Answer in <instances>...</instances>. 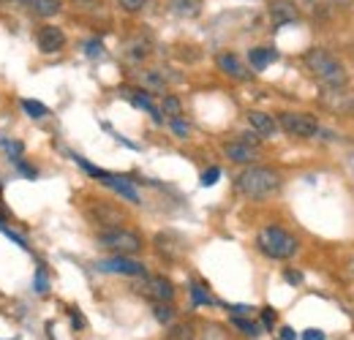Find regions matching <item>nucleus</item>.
<instances>
[{
  "mask_svg": "<svg viewBox=\"0 0 354 340\" xmlns=\"http://www.w3.org/2000/svg\"><path fill=\"white\" fill-rule=\"evenodd\" d=\"M71 3H74L80 11H95V8L101 6V0H71Z\"/></svg>",
  "mask_w": 354,
  "mask_h": 340,
  "instance_id": "obj_37",
  "label": "nucleus"
},
{
  "mask_svg": "<svg viewBox=\"0 0 354 340\" xmlns=\"http://www.w3.org/2000/svg\"><path fill=\"white\" fill-rule=\"evenodd\" d=\"M71 319H74V324H77L74 330H85V319H82V316H80L77 310H71Z\"/></svg>",
  "mask_w": 354,
  "mask_h": 340,
  "instance_id": "obj_41",
  "label": "nucleus"
},
{
  "mask_svg": "<svg viewBox=\"0 0 354 340\" xmlns=\"http://www.w3.org/2000/svg\"><path fill=\"white\" fill-rule=\"evenodd\" d=\"M98 182H104L109 191H115L120 199H126V202H131V205H139L142 202V196H139V191H136V185H133L129 177H120V174H112V171H106Z\"/></svg>",
  "mask_w": 354,
  "mask_h": 340,
  "instance_id": "obj_11",
  "label": "nucleus"
},
{
  "mask_svg": "<svg viewBox=\"0 0 354 340\" xmlns=\"http://www.w3.org/2000/svg\"><path fill=\"white\" fill-rule=\"evenodd\" d=\"M248 123H251V131H254L259 139H270V136H275V133H278V123H275V117H272V115H267V112H259V109L248 112Z\"/></svg>",
  "mask_w": 354,
  "mask_h": 340,
  "instance_id": "obj_16",
  "label": "nucleus"
},
{
  "mask_svg": "<svg viewBox=\"0 0 354 340\" xmlns=\"http://www.w3.org/2000/svg\"><path fill=\"white\" fill-rule=\"evenodd\" d=\"M257 248H259L267 258L286 261V258H292V256L297 254L300 243H297V237H295L289 229H283V226H265V229H259V234H257Z\"/></svg>",
  "mask_w": 354,
  "mask_h": 340,
  "instance_id": "obj_3",
  "label": "nucleus"
},
{
  "mask_svg": "<svg viewBox=\"0 0 354 340\" xmlns=\"http://www.w3.org/2000/svg\"><path fill=\"white\" fill-rule=\"evenodd\" d=\"M0 232H3V234H6V237H8V240H14V243H17V245H19V248H28V240H25V237H22V234H17V232H11V229H8V226H6V223H0Z\"/></svg>",
  "mask_w": 354,
  "mask_h": 340,
  "instance_id": "obj_33",
  "label": "nucleus"
},
{
  "mask_svg": "<svg viewBox=\"0 0 354 340\" xmlns=\"http://www.w3.org/2000/svg\"><path fill=\"white\" fill-rule=\"evenodd\" d=\"M98 270L104 272H118V275H131V278H145L147 270L142 261H136L133 256H109L98 261Z\"/></svg>",
  "mask_w": 354,
  "mask_h": 340,
  "instance_id": "obj_8",
  "label": "nucleus"
},
{
  "mask_svg": "<svg viewBox=\"0 0 354 340\" xmlns=\"http://www.w3.org/2000/svg\"><path fill=\"white\" fill-rule=\"evenodd\" d=\"M129 101H131V104L136 106V109H142V112L153 115V120H161V112L156 109V104H153L150 93H145V90H133L131 95H129Z\"/></svg>",
  "mask_w": 354,
  "mask_h": 340,
  "instance_id": "obj_21",
  "label": "nucleus"
},
{
  "mask_svg": "<svg viewBox=\"0 0 354 340\" xmlns=\"http://www.w3.org/2000/svg\"><path fill=\"white\" fill-rule=\"evenodd\" d=\"M77 164H80V167H82V169H85V171H88V174H90V177H93V180H101V177L106 174V171H104V169H98V167H93V164H88L85 158H77Z\"/></svg>",
  "mask_w": 354,
  "mask_h": 340,
  "instance_id": "obj_34",
  "label": "nucleus"
},
{
  "mask_svg": "<svg viewBox=\"0 0 354 340\" xmlns=\"http://www.w3.org/2000/svg\"><path fill=\"white\" fill-rule=\"evenodd\" d=\"M232 327H237L243 335H248V338H259L262 332H265V327L259 324V321H251V319H245V316H232Z\"/></svg>",
  "mask_w": 354,
  "mask_h": 340,
  "instance_id": "obj_22",
  "label": "nucleus"
},
{
  "mask_svg": "<svg viewBox=\"0 0 354 340\" xmlns=\"http://www.w3.org/2000/svg\"><path fill=\"white\" fill-rule=\"evenodd\" d=\"M270 19L272 25H295L300 19V8L295 0H270Z\"/></svg>",
  "mask_w": 354,
  "mask_h": 340,
  "instance_id": "obj_14",
  "label": "nucleus"
},
{
  "mask_svg": "<svg viewBox=\"0 0 354 340\" xmlns=\"http://www.w3.org/2000/svg\"><path fill=\"white\" fill-rule=\"evenodd\" d=\"M234 188L240 196L251 199V202H265L270 196H275L281 191V174L270 167H245L234 177Z\"/></svg>",
  "mask_w": 354,
  "mask_h": 340,
  "instance_id": "obj_1",
  "label": "nucleus"
},
{
  "mask_svg": "<svg viewBox=\"0 0 354 340\" xmlns=\"http://www.w3.org/2000/svg\"><path fill=\"white\" fill-rule=\"evenodd\" d=\"M275 57H278L275 49H270V46H254V49L248 52V66H251L254 71H265Z\"/></svg>",
  "mask_w": 354,
  "mask_h": 340,
  "instance_id": "obj_19",
  "label": "nucleus"
},
{
  "mask_svg": "<svg viewBox=\"0 0 354 340\" xmlns=\"http://www.w3.org/2000/svg\"><path fill=\"white\" fill-rule=\"evenodd\" d=\"M46 289H49V278H46V270L39 264V267H36V278H33V292L44 294Z\"/></svg>",
  "mask_w": 354,
  "mask_h": 340,
  "instance_id": "obj_30",
  "label": "nucleus"
},
{
  "mask_svg": "<svg viewBox=\"0 0 354 340\" xmlns=\"http://www.w3.org/2000/svg\"><path fill=\"white\" fill-rule=\"evenodd\" d=\"M188 292H191V302H194V305H199V308H202V305H213V297L207 294V289H202V283H194V281H191Z\"/></svg>",
  "mask_w": 354,
  "mask_h": 340,
  "instance_id": "obj_27",
  "label": "nucleus"
},
{
  "mask_svg": "<svg viewBox=\"0 0 354 340\" xmlns=\"http://www.w3.org/2000/svg\"><path fill=\"white\" fill-rule=\"evenodd\" d=\"M85 52H88L90 57H98V55L104 52V46H101L98 39H90V41H85Z\"/></svg>",
  "mask_w": 354,
  "mask_h": 340,
  "instance_id": "obj_36",
  "label": "nucleus"
},
{
  "mask_svg": "<svg viewBox=\"0 0 354 340\" xmlns=\"http://www.w3.org/2000/svg\"><path fill=\"white\" fill-rule=\"evenodd\" d=\"M93 220H98V223H106V229H112V226H120V220H123V213H118L115 207H109V205H95L93 210Z\"/></svg>",
  "mask_w": 354,
  "mask_h": 340,
  "instance_id": "obj_20",
  "label": "nucleus"
},
{
  "mask_svg": "<svg viewBox=\"0 0 354 340\" xmlns=\"http://www.w3.org/2000/svg\"><path fill=\"white\" fill-rule=\"evenodd\" d=\"M95 243H98L104 251H109L112 256H136L142 251V245H145L136 232L123 229V226L104 229V232L95 237Z\"/></svg>",
  "mask_w": 354,
  "mask_h": 340,
  "instance_id": "obj_4",
  "label": "nucleus"
},
{
  "mask_svg": "<svg viewBox=\"0 0 354 340\" xmlns=\"http://www.w3.org/2000/svg\"><path fill=\"white\" fill-rule=\"evenodd\" d=\"M295 3H297V8H303V11H308V14H316L319 6H322V0H295Z\"/></svg>",
  "mask_w": 354,
  "mask_h": 340,
  "instance_id": "obj_35",
  "label": "nucleus"
},
{
  "mask_svg": "<svg viewBox=\"0 0 354 340\" xmlns=\"http://www.w3.org/2000/svg\"><path fill=\"white\" fill-rule=\"evenodd\" d=\"M167 8L177 19H196L205 8V0H169Z\"/></svg>",
  "mask_w": 354,
  "mask_h": 340,
  "instance_id": "obj_17",
  "label": "nucleus"
},
{
  "mask_svg": "<svg viewBox=\"0 0 354 340\" xmlns=\"http://www.w3.org/2000/svg\"><path fill=\"white\" fill-rule=\"evenodd\" d=\"M283 278H286L292 286H300V283H303V272H297V270H286Z\"/></svg>",
  "mask_w": 354,
  "mask_h": 340,
  "instance_id": "obj_38",
  "label": "nucleus"
},
{
  "mask_svg": "<svg viewBox=\"0 0 354 340\" xmlns=\"http://www.w3.org/2000/svg\"><path fill=\"white\" fill-rule=\"evenodd\" d=\"M216 66H218V71L226 74V77H232V79H240V82H245V79H251V68L234 55V52H221L218 57H216Z\"/></svg>",
  "mask_w": 354,
  "mask_h": 340,
  "instance_id": "obj_13",
  "label": "nucleus"
},
{
  "mask_svg": "<svg viewBox=\"0 0 354 340\" xmlns=\"http://www.w3.org/2000/svg\"><path fill=\"white\" fill-rule=\"evenodd\" d=\"M223 155H226L232 164L251 167V164H257V158H259V147L245 144V142H240V139H232V142H223Z\"/></svg>",
  "mask_w": 354,
  "mask_h": 340,
  "instance_id": "obj_10",
  "label": "nucleus"
},
{
  "mask_svg": "<svg viewBox=\"0 0 354 340\" xmlns=\"http://www.w3.org/2000/svg\"><path fill=\"white\" fill-rule=\"evenodd\" d=\"M262 321H265V327L270 330V327L275 324V313H272V310H265V313H262Z\"/></svg>",
  "mask_w": 354,
  "mask_h": 340,
  "instance_id": "obj_40",
  "label": "nucleus"
},
{
  "mask_svg": "<svg viewBox=\"0 0 354 340\" xmlns=\"http://www.w3.org/2000/svg\"><path fill=\"white\" fill-rule=\"evenodd\" d=\"M115 3H118V8L126 11V14H139V11L147 6V0H115Z\"/></svg>",
  "mask_w": 354,
  "mask_h": 340,
  "instance_id": "obj_31",
  "label": "nucleus"
},
{
  "mask_svg": "<svg viewBox=\"0 0 354 340\" xmlns=\"http://www.w3.org/2000/svg\"><path fill=\"white\" fill-rule=\"evenodd\" d=\"M0 8H3V0H0Z\"/></svg>",
  "mask_w": 354,
  "mask_h": 340,
  "instance_id": "obj_45",
  "label": "nucleus"
},
{
  "mask_svg": "<svg viewBox=\"0 0 354 340\" xmlns=\"http://www.w3.org/2000/svg\"><path fill=\"white\" fill-rule=\"evenodd\" d=\"M22 109L30 115V117H46L49 109H46L41 101H33V98H22Z\"/></svg>",
  "mask_w": 354,
  "mask_h": 340,
  "instance_id": "obj_28",
  "label": "nucleus"
},
{
  "mask_svg": "<svg viewBox=\"0 0 354 340\" xmlns=\"http://www.w3.org/2000/svg\"><path fill=\"white\" fill-rule=\"evenodd\" d=\"M330 3H335V6H349L352 0H330Z\"/></svg>",
  "mask_w": 354,
  "mask_h": 340,
  "instance_id": "obj_44",
  "label": "nucleus"
},
{
  "mask_svg": "<svg viewBox=\"0 0 354 340\" xmlns=\"http://www.w3.org/2000/svg\"><path fill=\"white\" fill-rule=\"evenodd\" d=\"M303 340H327V338H324V332H319V330H308V332H303Z\"/></svg>",
  "mask_w": 354,
  "mask_h": 340,
  "instance_id": "obj_39",
  "label": "nucleus"
},
{
  "mask_svg": "<svg viewBox=\"0 0 354 340\" xmlns=\"http://www.w3.org/2000/svg\"><path fill=\"white\" fill-rule=\"evenodd\" d=\"M3 6H22V8H25L28 0H3Z\"/></svg>",
  "mask_w": 354,
  "mask_h": 340,
  "instance_id": "obj_43",
  "label": "nucleus"
},
{
  "mask_svg": "<svg viewBox=\"0 0 354 340\" xmlns=\"http://www.w3.org/2000/svg\"><path fill=\"white\" fill-rule=\"evenodd\" d=\"M139 292L153 302H172L175 299V283L169 278H161V275H150L142 281Z\"/></svg>",
  "mask_w": 354,
  "mask_h": 340,
  "instance_id": "obj_9",
  "label": "nucleus"
},
{
  "mask_svg": "<svg viewBox=\"0 0 354 340\" xmlns=\"http://www.w3.org/2000/svg\"><path fill=\"white\" fill-rule=\"evenodd\" d=\"M161 109H164L167 117H180V115H183V101H180L177 95L164 93V98H161Z\"/></svg>",
  "mask_w": 354,
  "mask_h": 340,
  "instance_id": "obj_26",
  "label": "nucleus"
},
{
  "mask_svg": "<svg viewBox=\"0 0 354 340\" xmlns=\"http://www.w3.org/2000/svg\"><path fill=\"white\" fill-rule=\"evenodd\" d=\"M196 340H229V332L223 330L221 324L207 321V324H202V330H199Z\"/></svg>",
  "mask_w": 354,
  "mask_h": 340,
  "instance_id": "obj_23",
  "label": "nucleus"
},
{
  "mask_svg": "<svg viewBox=\"0 0 354 340\" xmlns=\"http://www.w3.org/2000/svg\"><path fill=\"white\" fill-rule=\"evenodd\" d=\"M322 104H324V109H330L335 115H349L354 112V93L349 87H324Z\"/></svg>",
  "mask_w": 354,
  "mask_h": 340,
  "instance_id": "obj_7",
  "label": "nucleus"
},
{
  "mask_svg": "<svg viewBox=\"0 0 354 340\" xmlns=\"http://www.w3.org/2000/svg\"><path fill=\"white\" fill-rule=\"evenodd\" d=\"M169 131L175 133L177 139H188L191 136V123L183 117H169Z\"/></svg>",
  "mask_w": 354,
  "mask_h": 340,
  "instance_id": "obj_29",
  "label": "nucleus"
},
{
  "mask_svg": "<svg viewBox=\"0 0 354 340\" xmlns=\"http://www.w3.org/2000/svg\"><path fill=\"white\" fill-rule=\"evenodd\" d=\"M167 340H196V327L194 324H172Z\"/></svg>",
  "mask_w": 354,
  "mask_h": 340,
  "instance_id": "obj_24",
  "label": "nucleus"
},
{
  "mask_svg": "<svg viewBox=\"0 0 354 340\" xmlns=\"http://www.w3.org/2000/svg\"><path fill=\"white\" fill-rule=\"evenodd\" d=\"M221 180V169L218 167H210V169H205L202 171V185L207 188V185H216Z\"/></svg>",
  "mask_w": 354,
  "mask_h": 340,
  "instance_id": "obj_32",
  "label": "nucleus"
},
{
  "mask_svg": "<svg viewBox=\"0 0 354 340\" xmlns=\"http://www.w3.org/2000/svg\"><path fill=\"white\" fill-rule=\"evenodd\" d=\"M66 44H68V39H66L63 28H57V25H41L36 30V49L41 55H57L66 49Z\"/></svg>",
  "mask_w": 354,
  "mask_h": 340,
  "instance_id": "obj_6",
  "label": "nucleus"
},
{
  "mask_svg": "<svg viewBox=\"0 0 354 340\" xmlns=\"http://www.w3.org/2000/svg\"><path fill=\"white\" fill-rule=\"evenodd\" d=\"M281 340H297V335H295V330H289V327H281Z\"/></svg>",
  "mask_w": 354,
  "mask_h": 340,
  "instance_id": "obj_42",
  "label": "nucleus"
},
{
  "mask_svg": "<svg viewBox=\"0 0 354 340\" xmlns=\"http://www.w3.org/2000/svg\"><path fill=\"white\" fill-rule=\"evenodd\" d=\"M36 19H52L63 11V0H28L25 6Z\"/></svg>",
  "mask_w": 354,
  "mask_h": 340,
  "instance_id": "obj_18",
  "label": "nucleus"
},
{
  "mask_svg": "<svg viewBox=\"0 0 354 340\" xmlns=\"http://www.w3.org/2000/svg\"><path fill=\"white\" fill-rule=\"evenodd\" d=\"M153 316H156L158 324H172L177 313H175V308H172V302H156V305H153Z\"/></svg>",
  "mask_w": 354,
  "mask_h": 340,
  "instance_id": "obj_25",
  "label": "nucleus"
},
{
  "mask_svg": "<svg viewBox=\"0 0 354 340\" xmlns=\"http://www.w3.org/2000/svg\"><path fill=\"white\" fill-rule=\"evenodd\" d=\"M133 77H136V82H139V90H145V93H167V77H164V71H156V68H136L133 71Z\"/></svg>",
  "mask_w": 354,
  "mask_h": 340,
  "instance_id": "obj_15",
  "label": "nucleus"
},
{
  "mask_svg": "<svg viewBox=\"0 0 354 340\" xmlns=\"http://www.w3.org/2000/svg\"><path fill=\"white\" fill-rule=\"evenodd\" d=\"M150 55H153V41H150L145 33L131 36V39L126 41V46H123V57H126L131 66H142Z\"/></svg>",
  "mask_w": 354,
  "mask_h": 340,
  "instance_id": "obj_12",
  "label": "nucleus"
},
{
  "mask_svg": "<svg viewBox=\"0 0 354 340\" xmlns=\"http://www.w3.org/2000/svg\"><path fill=\"white\" fill-rule=\"evenodd\" d=\"M303 66L308 68V74L319 82V85H324V87H346L349 85V74H346L344 63H341L333 52H327V49H322V46H313V49L306 52Z\"/></svg>",
  "mask_w": 354,
  "mask_h": 340,
  "instance_id": "obj_2",
  "label": "nucleus"
},
{
  "mask_svg": "<svg viewBox=\"0 0 354 340\" xmlns=\"http://www.w3.org/2000/svg\"><path fill=\"white\" fill-rule=\"evenodd\" d=\"M275 123H278V131H283V133H289L295 139H313L319 133L316 117L303 115V112H281L275 117Z\"/></svg>",
  "mask_w": 354,
  "mask_h": 340,
  "instance_id": "obj_5",
  "label": "nucleus"
}]
</instances>
